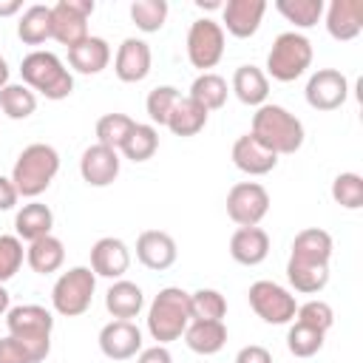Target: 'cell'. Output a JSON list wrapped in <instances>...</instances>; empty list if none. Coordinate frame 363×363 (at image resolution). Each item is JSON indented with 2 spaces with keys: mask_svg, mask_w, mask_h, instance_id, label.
Segmentation results:
<instances>
[{
  "mask_svg": "<svg viewBox=\"0 0 363 363\" xmlns=\"http://www.w3.org/2000/svg\"><path fill=\"white\" fill-rule=\"evenodd\" d=\"M227 301L218 289H196L190 292V318L193 320H224Z\"/></svg>",
  "mask_w": 363,
  "mask_h": 363,
  "instance_id": "obj_35",
  "label": "cell"
},
{
  "mask_svg": "<svg viewBox=\"0 0 363 363\" xmlns=\"http://www.w3.org/2000/svg\"><path fill=\"white\" fill-rule=\"evenodd\" d=\"M0 363H34V360L17 337L6 335V337H0Z\"/></svg>",
  "mask_w": 363,
  "mask_h": 363,
  "instance_id": "obj_44",
  "label": "cell"
},
{
  "mask_svg": "<svg viewBox=\"0 0 363 363\" xmlns=\"http://www.w3.org/2000/svg\"><path fill=\"white\" fill-rule=\"evenodd\" d=\"M286 278L295 286V292L315 295L329 284V267H306V264H289L286 261Z\"/></svg>",
  "mask_w": 363,
  "mask_h": 363,
  "instance_id": "obj_34",
  "label": "cell"
},
{
  "mask_svg": "<svg viewBox=\"0 0 363 363\" xmlns=\"http://www.w3.org/2000/svg\"><path fill=\"white\" fill-rule=\"evenodd\" d=\"M57 170H60V153L45 142H34V145L23 147V153L17 156V162L11 167V182L20 196L37 199L40 193L48 190Z\"/></svg>",
  "mask_w": 363,
  "mask_h": 363,
  "instance_id": "obj_2",
  "label": "cell"
},
{
  "mask_svg": "<svg viewBox=\"0 0 363 363\" xmlns=\"http://www.w3.org/2000/svg\"><path fill=\"white\" fill-rule=\"evenodd\" d=\"M133 119L125 116V113H105L99 122H96V142L105 145V147H113L119 150L122 142L128 139V133L133 130Z\"/></svg>",
  "mask_w": 363,
  "mask_h": 363,
  "instance_id": "obj_38",
  "label": "cell"
},
{
  "mask_svg": "<svg viewBox=\"0 0 363 363\" xmlns=\"http://www.w3.org/2000/svg\"><path fill=\"white\" fill-rule=\"evenodd\" d=\"M179 99H182L179 88H173V85H156V88L147 94V99H145V111H147L150 122L164 125L167 116H170V111H173V105H176Z\"/></svg>",
  "mask_w": 363,
  "mask_h": 363,
  "instance_id": "obj_40",
  "label": "cell"
},
{
  "mask_svg": "<svg viewBox=\"0 0 363 363\" xmlns=\"http://www.w3.org/2000/svg\"><path fill=\"white\" fill-rule=\"evenodd\" d=\"M136 363H173V354L167 352V346H150V349H142Z\"/></svg>",
  "mask_w": 363,
  "mask_h": 363,
  "instance_id": "obj_46",
  "label": "cell"
},
{
  "mask_svg": "<svg viewBox=\"0 0 363 363\" xmlns=\"http://www.w3.org/2000/svg\"><path fill=\"white\" fill-rule=\"evenodd\" d=\"M227 94H230V91H227V79L218 77V74H213V71L199 74V77L193 79V85H190V99L199 102L207 113L224 108Z\"/></svg>",
  "mask_w": 363,
  "mask_h": 363,
  "instance_id": "obj_31",
  "label": "cell"
},
{
  "mask_svg": "<svg viewBox=\"0 0 363 363\" xmlns=\"http://www.w3.org/2000/svg\"><path fill=\"white\" fill-rule=\"evenodd\" d=\"M20 9H23L20 0H0V17H11V14H17Z\"/></svg>",
  "mask_w": 363,
  "mask_h": 363,
  "instance_id": "obj_48",
  "label": "cell"
},
{
  "mask_svg": "<svg viewBox=\"0 0 363 363\" xmlns=\"http://www.w3.org/2000/svg\"><path fill=\"white\" fill-rule=\"evenodd\" d=\"M68 62L79 74H99L111 62V45H108V40L88 34L82 43L68 48Z\"/></svg>",
  "mask_w": 363,
  "mask_h": 363,
  "instance_id": "obj_23",
  "label": "cell"
},
{
  "mask_svg": "<svg viewBox=\"0 0 363 363\" xmlns=\"http://www.w3.org/2000/svg\"><path fill=\"white\" fill-rule=\"evenodd\" d=\"M190 292L179 289V286H164L159 289V295L150 301L147 309V332L153 340H159V346L179 340L190 323Z\"/></svg>",
  "mask_w": 363,
  "mask_h": 363,
  "instance_id": "obj_3",
  "label": "cell"
},
{
  "mask_svg": "<svg viewBox=\"0 0 363 363\" xmlns=\"http://www.w3.org/2000/svg\"><path fill=\"white\" fill-rule=\"evenodd\" d=\"M295 323H303V326H309V329H318V332H329L332 329V323H335V312H332V306L326 303V301H306L303 306H298V312H295Z\"/></svg>",
  "mask_w": 363,
  "mask_h": 363,
  "instance_id": "obj_42",
  "label": "cell"
},
{
  "mask_svg": "<svg viewBox=\"0 0 363 363\" xmlns=\"http://www.w3.org/2000/svg\"><path fill=\"white\" fill-rule=\"evenodd\" d=\"M230 255L244 267H255L269 255V235L261 227H238L230 238Z\"/></svg>",
  "mask_w": 363,
  "mask_h": 363,
  "instance_id": "obj_22",
  "label": "cell"
},
{
  "mask_svg": "<svg viewBox=\"0 0 363 363\" xmlns=\"http://www.w3.org/2000/svg\"><path fill=\"white\" fill-rule=\"evenodd\" d=\"M17 199H20V193H17L14 182L6 179V176H0V210H11L17 204Z\"/></svg>",
  "mask_w": 363,
  "mask_h": 363,
  "instance_id": "obj_47",
  "label": "cell"
},
{
  "mask_svg": "<svg viewBox=\"0 0 363 363\" xmlns=\"http://www.w3.org/2000/svg\"><path fill=\"white\" fill-rule=\"evenodd\" d=\"M26 261H28V267H31L37 275H51V272H57V269L62 267V261H65V247H62L60 238L43 235V238H37V241L28 244Z\"/></svg>",
  "mask_w": 363,
  "mask_h": 363,
  "instance_id": "obj_28",
  "label": "cell"
},
{
  "mask_svg": "<svg viewBox=\"0 0 363 363\" xmlns=\"http://www.w3.org/2000/svg\"><path fill=\"white\" fill-rule=\"evenodd\" d=\"M233 91H235V96L244 105L261 108L264 99H267V94H269V79L255 65H238L235 74H233Z\"/></svg>",
  "mask_w": 363,
  "mask_h": 363,
  "instance_id": "obj_27",
  "label": "cell"
},
{
  "mask_svg": "<svg viewBox=\"0 0 363 363\" xmlns=\"http://www.w3.org/2000/svg\"><path fill=\"white\" fill-rule=\"evenodd\" d=\"M184 343L196 354H216L227 343L224 320H190L184 329Z\"/></svg>",
  "mask_w": 363,
  "mask_h": 363,
  "instance_id": "obj_25",
  "label": "cell"
},
{
  "mask_svg": "<svg viewBox=\"0 0 363 363\" xmlns=\"http://www.w3.org/2000/svg\"><path fill=\"white\" fill-rule=\"evenodd\" d=\"M119 150H122L125 159H130V162H147V159L159 150V130H156L153 125H139V122H136Z\"/></svg>",
  "mask_w": 363,
  "mask_h": 363,
  "instance_id": "obj_32",
  "label": "cell"
},
{
  "mask_svg": "<svg viewBox=\"0 0 363 363\" xmlns=\"http://www.w3.org/2000/svg\"><path fill=\"white\" fill-rule=\"evenodd\" d=\"M9 85V65H6V60L0 57V88H6Z\"/></svg>",
  "mask_w": 363,
  "mask_h": 363,
  "instance_id": "obj_50",
  "label": "cell"
},
{
  "mask_svg": "<svg viewBox=\"0 0 363 363\" xmlns=\"http://www.w3.org/2000/svg\"><path fill=\"white\" fill-rule=\"evenodd\" d=\"M9 301H11V298H9V292H6V286L0 284V315H6V312L11 309V306H9Z\"/></svg>",
  "mask_w": 363,
  "mask_h": 363,
  "instance_id": "obj_49",
  "label": "cell"
},
{
  "mask_svg": "<svg viewBox=\"0 0 363 363\" xmlns=\"http://www.w3.org/2000/svg\"><path fill=\"white\" fill-rule=\"evenodd\" d=\"M267 3L264 0H227L221 14H224V26L233 37L247 40L258 31L261 20H264Z\"/></svg>",
  "mask_w": 363,
  "mask_h": 363,
  "instance_id": "obj_19",
  "label": "cell"
},
{
  "mask_svg": "<svg viewBox=\"0 0 363 363\" xmlns=\"http://www.w3.org/2000/svg\"><path fill=\"white\" fill-rule=\"evenodd\" d=\"M6 326L9 335L17 337L34 363H43L51 352V329H54V318L45 306L37 303H23V306H11L6 312Z\"/></svg>",
  "mask_w": 363,
  "mask_h": 363,
  "instance_id": "obj_4",
  "label": "cell"
},
{
  "mask_svg": "<svg viewBox=\"0 0 363 363\" xmlns=\"http://www.w3.org/2000/svg\"><path fill=\"white\" fill-rule=\"evenodd\" d=\"M332 199L346 210L363 207V179L357 173H340L332 182Z\"/></svg>",
  "mask_w": 363,
  "mask_h": 363,
  "instance_id": "obj_41",
  "label": "cell"
},
{
  "mask_svg": "<svg viewBox=\"0 0 363 363\" xmlns=\"http://www.w3.org/2000/svg\"><path fill=\"white\" fill-rule=\"evenodd\" d=\"M94 0H60L51 6V37L68 48L88 37V17L94 14Z\"/></svg>",
  "mask_w": 363,
  "mask_h": 363,
  "instance_id": "obj_9",
  "label": "cell"
},
{
  "mask_svg": "<svg viewBox=\"0 0 363 363\" xmlns=\"http://www.w3.org/2000/svg\"><path fill=\"white\" fill-rule=\"evenodd\" d=\"M130 267V250L125 247V241L105 235L91 247V269L94 275L102 278H122Z\"/></svg>",
  "mask_w": 363,
  "mask_h": 363,
  "instance_id": "obj_17",
  "label": "cell"
},
{
  "mask_svg": "<svg viewBox=\"0 0 363 363\" xmlns=\"http://www.w3.org/2000/svg\"><path fill=\"white\" fill-rule=\"evenodd\" d=\"M235 363H272V354H269V349H264L258 343H250V346L238 349Z\"/></svg>",
  "mask_w": 363,
  "mask_h": 363,
  "instance_id": "obj_45",
  "label": "cell"
},
{
  "mask_svg": "<svg viewBox=\"0 0 363 363\" xmlns=\"http://www.w3.org/2000/svg\"><path fill=\"white\" fill-rule=\"evenodd\" d=\"M269 210V193L258 182H238L227 193V216L238 227H258Z\"/></svg>",
  "mask_w": 363,
  "mask_h": 363,
  "instance_id": "obj_11",
  "label": "cell"
},
{
  "mask_svg": "<svg viewBox=\"0 0 363 363\" xmlns=\"http://www.w3.org/2000/svg\"><path fill=\"white\" fill-rule=\"evenodd\" d=\"M250 298V306L252 312L264 320V323H289L298 312V303H295V295H289V289H284L281 284L275 281H255L247 292Z\"/></svg>",
  "mask_w": 363,
  "mask_h": 363,
  "instance_id": "obj_8",
  "label": "cell"
},
{
  "mask_svg": "<svg viewBox=\"0 0 363 363\" xmlns=\"http://www.w3.org/2000/svg\"><path fill=\"white\" fill-rule=\"evenodd\" d=\"M332 258V235L320 227H306L295 235L289 264H306V267H329Z\"/></svg>",
  "mask_w": 363,
  "mask_h": 363,
  "instance_id": "obj_15",
  "label": "cell"
},
{
  "mask_svg": "<svg viewBox=\"0 0 363 363\" xmlns=\"http://www.w3.org/2000/svg\"><path fill=\"white\" fill-rule=\"evenodd\" d=\"M99 349L111 360H130L142 352V332L130 320H111L99 329Z\"/></svg>",
  "mask_w": 363,
  "mask_h": 363,
  "instance_id": "obj_13",
  "label": "cell"
},
{
  "mask_svg": "<svg viewBox=\"0 0 363 363\" xmlns=\"http://www.w3.org/2000/svg\"><path fill=\"white\" fill-rule=\"evenodd\" d=\"M233 164L247 176H264L278 164V156L264 147L252 133H244L233 145Z\"/></svg>",
  "mask_w": 363,
  "mask_h": 363,
  "instance_id": "obj_20",
  "label": "cell"
},
{
  "mask_svg": "<svg viewBox=\"0 0 363 363\" xmlns=\"http://www.w3.org/2000/svg\"><path fill=\"white\" fill-rule=\"evenodd\" d=\"M326 31L346 43L363 31V0H332L326 9Z\"/></svg>",
  "mask_w": 363,
  "mask_h": 363,
  "instance_id": "obj_21",
  "label": "cell"
},
{
  "mask_svg": "<svg viewBox=\"0 0 363 363\" xmlns=\"http://www.w3.org/2000/svg\"><path fill=\"white\" fill-rule=\"evenodd\" d=\"M150 45L145 40H136V37H128L122 40L119 51H116V60H113V71L122 82H142L147 74H150Z\"/></svg>",
  "mask_w": 363,
  "mask_h": 363,
  "instance_id": "obj_18",
  "label": "cell"
},
{
  "mask_svg": "<svg viewBox=\"0 0 363 363\" xmlns=\"http://www.w3.org/2000/svg\"><path fill=\"white\" fill-rule=\"evenodd\" d=\"M17 37L26 45H40L51 37V6L34 3L23 11L20 23H17Z\"/></svg>",
  "mask_w": 363,
  "mask_h": 363,
  "instance_id": "obj_30",
  "label": "cell"
},
{
  "mask_svg": "<svg viewBox=\"0 0 363 363\" xmlns=\"http://www.w3.org/2000/svg\"><path fill=\"white\" fill-rule=\"evenodd\" d=\"M176 255H179V250H176L173 235H167L162 230H145L136 238V258L147 269H153V272H162V269L173 267L176 264Z\"/></svg>",
  "mask_w": 363,
  "mask_h": 363,
  "instance_id": "obj_16",
  "label": "cell"
},
{
  "mask_svg": "<svg viewBox=\"0 0 363 363\" xmlns=\"http://www.w3.org/2000/svg\"><path fill=\"white\" fill-rule=\"evenodd\" d=\"M94 289H96V275L91 267H71L68 272H62L51 289V303L54 312L62 318H79L82 312H88L91 301H94Z\"/></svg>",
  "mask_w": 363,
  "mask_h": 363,
  "instance_id": "obj_7",
  "label": "cell"
},
{
  "mask_svg": "<svg viewBox=\"0 0 363 363\" xmlns=\"http://www.w3.org/2000/svg\"><path fill=\"white\" fill-rule=\"evenodd\" d=\"M323 346V332L318 329H309L303 323H292L289 332H286V349L295 354V357H312L318 354Z\"/></svg>",
  "mask_w": 363,
  "mask_h": 363,
  "instance_id": "obj_39",
  "label": "cell"
},
{
  "mask_svg": "<svg viewBox=\"0 0 363 363\" xmlns=\"http://www.w3.org/2000/svg\"><path fill=\"white\" fill-rule=\"evenodd\" d=\"M264 147H269L275 156L295 153L303 145V125L295 113H289L281 105L264 102L252 113V130H250Z\"/></svg>",
  "mask_w": 363,
  "mask_h": 363,
  "instance_id": "obj_1",
  "label": "cell"
},
{
  "mask_svg": "<svg viewBox=\"0 0 363 363\" xmlns=\"http://www.w3.org/2000/svg\"><path fill=\"white\" fill-rule=\"evenodd\" d=\"M275 9L298 28H312L323 17V0H275Z\"/></svg>",
  "mask_w": 363,
  "mask_h": 363,
  "instance_id": "obj_36",
  "label": "cell"
},
{
  "mask_svg": "<svg viewBox=\"0 0 363 363\" xmlns=\"http://www.w3.org/2000/svg\"><path fill=\"white\" fill-rule=\"evenodd\" d=\"M176 136H196L204 125H207V111L199 105V102H193L190 96H182L176 105H173V111H170V116H167V122H164Z\"/></svg>",
  "mask_w": 363,
  "mask_h": 363,
  "instance_id": "obj_29",
  "label": "cell"
},
{
  "mask_svg": "<svg viewBox=\"0 0 363 363\" xmlns=\"http://www.w3.org/2000/svg\"><path fill=\"white\" fill-rule=\"evenodd\" d=\"M0 111L9 116V119H26L37 111V96L31 88L26 85H6L0 88Z\"/></svg>",
  "mask_w": 363,
  "mask_h": 363,
  "instance_id": "obj_33",
  "label": "cell"
},
{
  "mask_svg": "<svg viewBox=\"0 0 363 363\" xmlns=\"http://www.w3.org/2000/svg\"><path fill=\"white\" fill-rule=\"evenodd\" d=\"M23 241L17 235H0V284L11 281L23 267Z\"/></svg>",
  "mask_w": 363,
  "mask_h": 363,
  "instance_id": "obj_43",
  "label": "cell"
},
{
  "mask_svg": "<svg viewBox=\"0 0 363 363\" xmlns=\"http://www.w3.org/2000/svg\"><path fill=\"white\" fill-rule=\"evenodd\" d=\"M145 306V295L133 281H116L108 286L105 292V309L116 318V320H130L142 312Z\"/></svg>",
  "mask_w": 363,
  "mask_h": 363,
  "instance_id": "obj_26",
  "label": "cell"
},
{
  "mask_svg": "<svg viewBox=\"0 0 363 363\" xmlns=\"http://www.w3.org/2000/svg\"><path fill=\"white\" fill-rule=\"evenodd\" d=\"M349 96V79L337 68H318L306 82V102L315 111H335Z\"/></svg>",
  "mask_w": 363,
  "mask_h": 363,
  "instance_id": "obj_12",
  "label": "cell"
},
{
  "mask_svg": "<svg viewBox=\"0 0 363 363\" xmlns=\"http://www.w3.org/2000/svg\"><path fill=\"white\" fill-rule=\"evenodd\" d=\"M51 227H54V213L48 204H40V201H28L17 210L14 216V230H17V238L23 241H37L43 235H51Z\"/></svg>",
  "mask_w": 363,
  "mask_h": 363,
  "instance_id": "obj_24",
  "label": "cell"
},
{
  "mask_svg": "<svg viewBox=\"0 0 363 363\" xmlns=\"http://www.w3.org/2000/svg\"><path fill=\"white\" fill-rule=\"evenodd\" d=\"M196 6L199 9H224V3H218V0H196Z\"/></svg>",
  "mask_w": 363,
  "mask_h": 363,
  "instance_id": "obj_51",
  "label": "cell"
},
{
  "mask_svg": "<svg viewBox=\"0 0 363 363\" xmlns=\"http://www.w3.org/2000/svg\"><path fill=\"white\" fill-rule=\"evenodd\" d=\"M20 77L28 88L40 91L45 99H65L74 91V77L54 51H31L20 62Z\"/></svg>",
  "mask_w": 363,
  "mask_h": 363,
  "instance_id": "obj_5",
  "label": "cell"
},
{
  "mask_svg": "<svg viewBox=\"0 0 363 363\" xmlns=\"http://www.w3.org/2000/svg\"><path fill=\"white\" fill-rule=\"evenodd\" d=\"M130 20L145 34L159 31L167 20V0H133L130 3Z\"/></svg>",
  "mask_w": 363,
  "mask_h": 363,
  "instance_id": "obj_37",
  "label": "cell"
},
{
  "mask_svg": "<svg viewBox=\"0 0 363 363\" xmlns=\"http://www.w3.org/2000/svg\"><path fill=\"white\" fill-rule=\"evenodd\" d=\"M221 57H224V28L210 17L196 20L187 31V60L193 62V68H201L204 74L207 68H216Z\"/></svg>",
  "mask_w": 363,
  "mask_h": 363,
  "instance_id": "obj_10",
  "label": "cell"
},
{
  "mask_svg": "<svg viewBox=\"0 0 363 363\" xmlns=\"http://www.w3.org/2000/svg\"><path fill=\"white\" fill-rule=\"evenodd\" d=\"M79 173H82V182L91 187H108L119 176V153L113 147H105L96 142L82 150Z\"/></svg>",
  "mask_w": 363,
  "mask_h": 363,
  "instance_id": "obj_14",
  "label": "cell"
},
{
  "mask_svg": "<svg viewBox=\"0 0 363 363\" xmlns=\"http://www.w3.org/2000/svg\"><path fill=\"white\" fill-rule=\"evenodd\" d=\"M312 65V43L298 31H284L272 40V48L267 54V71L278 82L298 79Z\"/></svg>",
  "mask_w": 363,
  "mask_h": 363,
  "instance_id": "obj_6",
  "label": "cell"
}]
</instances>
